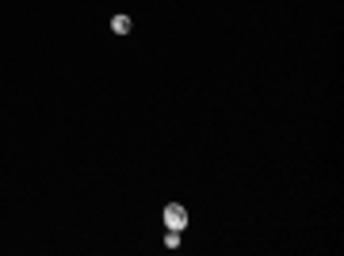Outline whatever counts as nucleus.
I'll use <instances>...</instances> for the list:
<instances>
[{"label": "nucleus", "instance_id": "f03ea898", "mask_svg": "<svg viewBox=\"0 0 344 256\" xmlns=\"http://www.w3.org/2000/svg\"><path fill=\"white\" fill-rule=\"evenodd\" d=\"M111 31L115 34H130V16H111Z\"/></svg>", "mask_w": 344, "mask_h": 256}, {"label": "nucleus", "instance_id": "7ed1b4c3", "mask_svg": "<svg viewBox=\"0 0 344 256\" xmlns=\"http://www.w3.org/2000/svg\"><path fill=\"white\" fill-rule=\"evenodd\" d=\"M164 248H180V233H176V230L164 233Z\"/></svg>", "mask_w": 344, "mask_h": 256}, {"label": "nucleus", "instance_id": "f257e3e1", "mask_svg": "<svg viewBox=\"0 0 344 256\" xmlns=\"http://www.w3.org/2000/svg\"><path fill=\"white\" fill-rule=\"evenodd\" d=\"M164 226L176 230V233L188 230V210H184V203H168V206H164Z\"/></svg>", "mask_w": 344, "mask_h": 256}]
</instances>
